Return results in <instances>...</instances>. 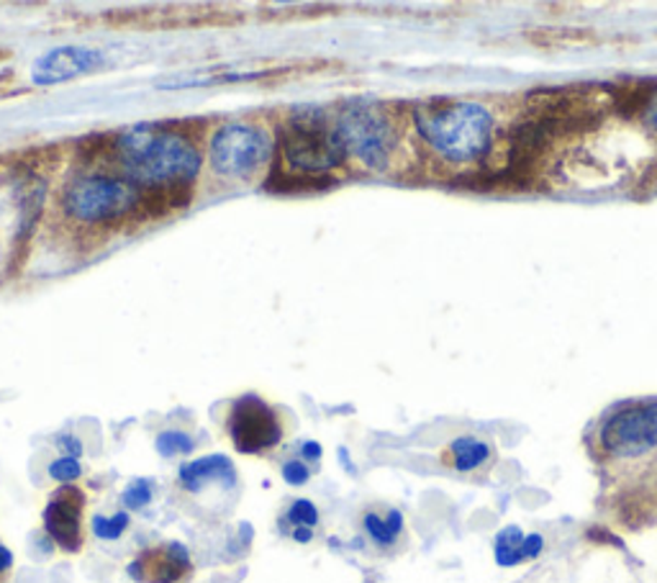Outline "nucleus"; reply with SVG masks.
<instances>
[{
	"mask_svg": "<svg viewBox=\"0 0 657 583\" xmlns=\"http://www.w3.org/2000/svg\"><path fill=\"white\" fill-rule=\"evenodd\" d=\"M362 524H365V532L375 545L388 547V545L396 543L398 537H401L404 514L398 509H391L385 517L375 514V511H370V514H365V522H362Z\"/></svg>",
	"mask_w": 657,
	"mask_h": 583,
	"instance_id": "obj_15",
	"label": "nucleus"
},
{
	"mask_svg": "<svg viewBox=\"0 0 657 583\" xmlns=\"http://www.w3.org/2000/svg\"><path fill=\"white\" fill-rule=\"evenodd\" d=\"M491 445L483 443L478 437H457L455 443H449L447 450V463L460 473H470L478 471V468L485 466L491 460Z\"/></svg>",
	"mask_w": 657,
	"mask_h": 583,
	"instance_id": "obj_14",
	"label": "nucleus"
},
{
	"mask_svg": "<svg viewBox=\"0 0 657 583\" xmlns=\"http://www.w3.org/2000/svg\"><path fill=\"white\" fill-rule=\"evenodd\" d=\"M542 547H545L542 535H524L517 524H509L493 539V558L501 568H511L537 558Z\"/></svg>",
	"mask_w": 657,
	"mask_h": 583,
	"instance_id": "obj_12",
	"label": "nucleus"
},
{
	"mask_svg": "<svg viewBox=\"0 0 657 583\" xmlns=\"http://www.w3.org/2000/svg\"><path fill=\"white\" fill-rule=\"evenodd\" d=\"M109 162L141 196H175L190 188L201 173L198 147L162 126H134L116 134Z\"/></svg>",
	"mask_w": 657,
	"mask_h": 583,
	"instance_id": "obj_1",
	"label": "nucleus"
},
{
	"mask_svg": "<svg viewBox=\"0 0 657 583\" xmlns=\"http://www.w3.org/2000/svg\"><path fill=\"white\" fill-rule=\"evenodd\" d=\"M83 511L85 494L77 486H62L49 496L45 530L64 553H77L83 547Z\"/></svg>",
	"mask_w": 657,
	"mask_h": 583,
	"instance_id": "obj_9",
	"label": "nucleus"
},
{
	"mask_svg": "<svg viewBox=\"0 0 657 583\" xmlns=\"http://www.w3.org/2000/svg\"><path fill=\"white\" fill-rule=\"evenodd\" d=\"M288 519H290L293 524H296V528H313V524L319 522V511H317V507H313L311 501L298 499V501L290 507Z\"/></svg>",
	"mask_w": 657,
	"mask_h": 583,
	"instance_id": "obj_19",
	"label": "nucleus"
},
{
	"mask_svg": "<svg viewBox=\"0 0 657 583\" xmlns=\"http://www.w3.org/2000/svg\"><path fill=\"white\" fill-rule=\"evenodd\" d=\"M293 537L298 539V543H309V539L313 537L311 528H296V532H293Z\"/></svg>",
	"mask_w": 657,
	"mask_h": 583,
	"instance_id": "obj_26",
	"label": "nucleus"
},
{
	"mask_svg": "<svg viewBox=\"0 0 657 583\" xmlns=\"http://www.w3.org/2000/svg\"><path fill=\"white\" fill-rule=\"evenodd\" d=\"M647 119H649V124L655 126V132H657V94L653 96V101H649V106H647Z\"/></svg>",
	"mask_w": 657,
	"mask_h": 583,
	"instance_id": "obj_25",
	"label": "nucleus"
},
{
	"mask_svg": "<svg viewBox=\"0 0 657 583\" xmlns=\"http://www.w3.org/2000/svg\"><path fill=\"white\" fill-rule=\"evenodd\" d=\"M226 430L241 455H262L281 445L283 439L277 411L255 394H247L234 401L226 419Z\"/></svg>",
	"mask_w": 657,
	"mask_h": 583,
	"instance_id": "obj_8",
	"label": "nucleus"
},
{
	"mask_svg": "<svg viewBox=\"0 0 657 583\" xmlns=\"http://www.w3.org/2000/svg\"><path fill=\"white\" fill-rule=\"evenodd\" d=\"M419 137L445 160L468 162L488 152L493 116L481 103L442 101L413 111Z\"/></svg>",
	"mask_w": 657,
	"mask_h": 583,
	"instance_id": "obj_2",
	"label": "nucleus"
},
{
	"mask_svg": "<svg viewBox=\"0 0 657 583\" xmlns=\"http://www.w3.org/2000/svg\"><path fill=\"white\" fill-rule=\"evenodd\" d=\"M145 201L137 186L119 173H83L62 186V216L73 224L101 226L134 213Z\"/></svg>",
	"mask_w": 657,
	"mask_h": 583,
	"instance_id": "obj_3",
	"label": "nucleus"
},
{
	"mask_svg": "<svg viewBox=\"0 0 657 583\" xmlns=\"http://www.w3.org/2000/svg\"><path fill=\"white\" fill-rule=\"evenodd\" d=\"M602 447L611 458H642L657 447V401L630 404L606 419Z\"/></svg>",
	"mask_w": 657,
	"mask_h": 583,
	"instance_id": "obj_7",
	"label": "nucleus"
},
{
	"mask_svg": "<svg viewBox=\"0 0 657 583\" xmlns=\"http://www.w3.org/2000/svg\"><path fill=\"white\" fill-rule=\"evenodd\" d=\"M103 62V57L90 49L80 47H60L54 52L39 57L37 65H34V83L49 85V83H62L70 77L90 73L92 67H98Z\"/></svg>",
	"mask_w": 657,
	"mask_h": 583,
	"instance_id": "obj_11",
	"label": "nucleus"
},
{
	"mask_svg": "<svg viewBox=\"0 0 657 583\" xmlns=\"http://www.w3.org/2000/svg\"><path fill=\"white\" fill-rule=\"evenodd\" d=\"M49 475L60 483H73L75 479H80L83 475V468L75 458H60L49 466Z\"/></svg>",
	"mask_w": 657,
	"mask_h": 583,
	"instance_id": "obj_20",
	"label": "nucleus"
},
{
	"mask_svg": "<svg viewBox=\"0 0 657 583\" xmlns=\"http://www.w3.org/2000/svg\"><path fill=\"white\" fill-rule=\"evenodd\" d=\"M309 468L303 463H298V460H290V463L283 466V479L290 483V486H303L306 481H309Z\"/></svg>",
	"mask_w": 657,
	"mask_h": 583,
	"instance_id": "obj_21",
	"label": "nucleus"
},
{
	"mask_svg": "<svg viewBox=\"0 0 657 583\" xmlns=\"http://www.w3.org/2000/svg\"><path fill=\"white\" fill-rule=\"evenodd\" d=\"M181 483L188 491H201L206 483H224L226 488L237 486V471L226 455H206L181 468Z\"/></svg>",
	"mask_w": 657,
	"mask_h": 583,
	"instance_id": "obj_13",
	"label": "nucleus"
},
{
	"mask_svg": "<svg viewBox=\"0 0 657 583\" xmlns=\"http://www.w3.org/2000/svg\"><path fill=\"white\" fill-rule=\"evenodd\" d=\"M190 571V556L181 543L152 547L141 553L134 563H128V575L139 583H181L188 579Z\"/></svg>",
	"mask_w": 657,
	"mask_h": 583,
	"instance_id": "obj_10",
	"label": "nucleus"
},
{
	"mask_svg": "<svg viewBox=\"0 0 657 583\" xmlns=\"http://www.w3.org/2000/svg\"><path fill=\"white\" fill-rule=\"evenodd\" d=\"M301 455L306 460H319L321 458V445L319 443H306L301 447Z\"/></svg>",
	"mask_w": 657,
	"mask_h": 583,
	"instance_id": "obj_24",
	"label": "nucleus"
},
{
	"mask_svg": "<svg viewBox=\"0 0 657 583\" xmlns=\"http://www.w3.org/2000/svg\"><path fill=\"white\" fill-rule=\"evenodd\" d=\"M57 445L62 447L64 450V458H80L83 455V445H80V439L77 437H73V435H64V437H60L57 439Z\"/></svg>",
	"mask_w": 657,
	"mask_h": 583,
	"instance_id": "obj_22",
	"label": "nucleus"
},
{
	"mask_svg": "<svg viewBox=\"0 0 657 583\" xmlns=\"http://www.w3.org/2000/svg\"><path fill=\"white\" fill-rule=\"evenodd\" d=\"M152 494H154V483L147 481V479H139L124 491V496H121V499H124L126 509H141V507H147L149 501H152Z\"/></svg>",
	"mask_w": 657,
	"mask_h": 583,
	"instance_id": "obj_18",
	"label": "nucleus"
},
{
	"mask_svg": "<svg viewBox=\"0 0 657 583\" xmlns=\"http://www.w3.org/2000/svg\"><path fill=\"white\" fill-rule=\"evenodd\" d=\"M273 149L275 141L268 129L247 121H232L211 137L209 162L213 173L224 181L252 183L265 173Z\"/></svg>",
	"mask_w": 657,
	"mask_h": 583,
	"instance_id": "obj_4",
	"label": "nucleus"
},
{
	"mask_svg": "<svg viewBox=\"0 0 657 583\" xmlns=\"http://www.w3.org/2000/svg\"><path fill=\"white\" fill-rule=\"evenodd\" d=\"M128 528V514L119 511L116 517H92V535L101 539H119Z\"/></svg>",
	"mask_w": 657,
	"mask_h": 583,
	"instance_id": "obj_17",
	"label": "nucleus"
},
{
	"mask_svg": "<svg viewBox=\"0 0 657 583\" xmlns=\"http://www.w3.org/2000/svg\"><path fill=\"white\" fill-rule=\"evenodd\" d=\"M11 568H13V553L9 550V547L0 545V579H3Z\"/></svg>",
	"mask_w": 657,
	"mask_h": 583,
	"instance_id": "obj_23",
	"label": "nucleus"
},
{
	"mask_svg": "<svg viewBox=\"0 0 657 583\" xmlns=\"http://www.w3.org/2000/svg\"><path fill=\"white\" fill-rule=\"evenodd\" d=\"M193 443L190 435H185V432H162L160 437H157V452L162 455V458H175V455H190Z\"/></svg>",
	"mask_w": 657,
	"mask_h": 583,
	"instance_id": "obj_16",
	"label": "nucleus"
},
{
	"mask_svg": "<svg viewBox=\"0 0 657 583\" xmlns=\"http://www.w3.org/2000/svg\"><path fill=\"white\" fill-rule=\"evenodd\" d=\"M337 134L347 154L360 160L368 170H385L396 149V129L375 103H352L334 119Z\"/></svg>",
	"mask_w": 657,
	"mask_h": 583,
	"instance_id": "obj_5",
	"label": "nucleus"
},
{
	"mask_svg": "<svg viewBox=\"0 0 657 583\" xmlns=\"http://www.w3.org/2000/svg\"><path fill=\"white\" fill-rule=\"evenodd\" d=\"M283 152L293 168L303 173H326L345 160V147L337 126L319 111H301L290 116L283 129Z\"/></svg>",
	"mask_w": 657,
	"mask_h": 583,
	"instance_id": "obj_6",
	"label": "nucleus"
}]
</instances>
